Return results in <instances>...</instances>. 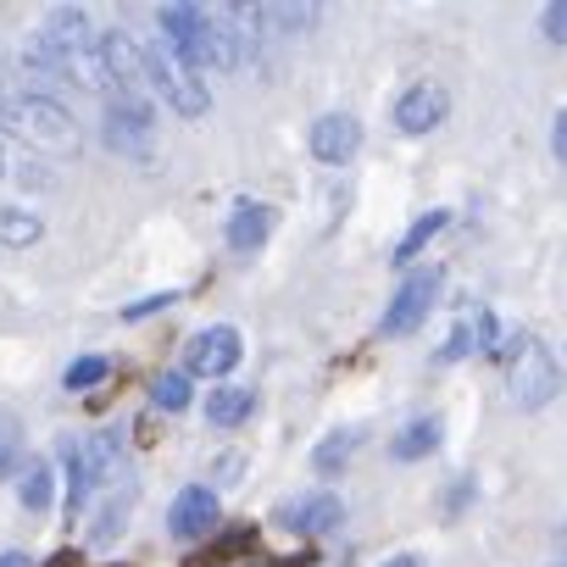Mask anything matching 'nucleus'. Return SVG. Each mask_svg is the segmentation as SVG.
I'll use <instances>...</instances> for the list:
<instances>
[{"instance_id":"nucleus-29","label":"nucleus","mask_w":567,"mask_h":567,"mask_svg":"<svg viewBox=\"0 0 567 567\" xmlns=\"http://www.w3.org/2000/svg\"><path fill=\"white\" fill-rule=\"evenodd\" d=\"M550 151H556V162L567 167V106L556 112V123H550Z\"/></svg>"},{"instance_id":"nucleus-20","label":"nucleus","mask_w":567,"mask_h":567,"mask_svg":"<svg viewBox=\"0 0 567 567\" xmlns=\"http://www.w3.org/2000/svg\"><path fill=\"white\" fill-rule=\"evenodd\" d=\"M18 467H23V423L18 412L0 406V478H12Z\"/></svg>"},{"instance_id":"nucleus-30","label":"nucleus","mask_w":567,"mask_h":567,"mask_svg":"<svg viewBox=\"0 0 567 567\" xmlns=\"http://www.w3.org/2000/svg\"><path fill=\"white\" fill-rule=\"evenodd\" d=\"M0 567H34L29 550H0Z\"/></svg>"},{"instance_id":"nucleus-15","label":"nucleus","mask_w":567,"mask_h":567,"mask_svg":"<svg viewBox=\"0 0 567 567\" xmlns=\"http://www.w3.org/2000/svg\"><path fill=\"white\" fill-rule=\"evenodd\" d=\"M250 412H256V395H250L245 384H217V390H206V423L239 429Z\"/></svg>"},{"instance_id":"nucleus-7","label":"nucleus","mask_w":567,"mask_h":567,"mask_svg":"<svg viewBox=\"0 0 567 567\" xmlns=\"http://www.w3.org/2000/svg\"><path fill=\"white\" fill-rule=\"evenodd\" d=\"M239 357H245V346H239V329H228V323L200 329L189 340V351H184V362H189L195 379H228L239 368Z\"/></svg>"},{"instance_id":"nucleus-24","label":"nucleus","mask_w":567,"mask_h":567,"mask_svg":"<svg viewBox=\"0 0 567 567\" xmlns=\"http://www.w3.org/2000/svg\"><path fill=\"white\" fill-rule=\"evenodd\" d=\"M123 517H128V495H123V501H106V506H101V517H95V528H90V539H95V545H106L112 534H123Z\"/></svg>"},{"instance_id":"nucleus-12","label":"nucleus","mask_w":567,"mask_h":567,"mask_svg":"<svg viewBox=\"0 0 567 567\" xmlns=\"http://www.w3.org/2000/svg\"><path fill=\"white\" fill-rule=\"evenodd\" d=\"M357 151H362V123H357L351 112H329V117L312 123V156H318V162L340 167V162H351Z\"/></svg>"},{"instance_id":"nucleus-19","label":"nucleus","mask_w":567,"mask_h":567,"mask_svg":"<svg viewBox=\"0 0 567 567\" xmlns=\"http://www.w3.org/2000/svg\"><path fill=\"white\" fill-rule=\"evenodd\" d=\"M445 223H451V212H429V217H417V223L406 228V239L395 245V267L417 261V250H423V245H429V239H434V234H440Z\"/></svg>"},{"instance_id":"nucleus-13","label":"nucleus","mask_w":567,"mask_h":567,"mask_svg":"<svg viewBox=\"0 0 567 567\" xmlns=\"http://www.w3.org/2000/svg\"><path fill=\"white\" fill-rule=\"evenodd\" d=\"M267 234H272V206H261V200H239L234 217H228V245H234L239 256H250V250L267 245Z\"/></svg>"},{"instance_id":"nucleus-26","label":"nucleus","mask_w":567,"mask_h":567,"mask_svg":"<svg viewBox=\"0 0 567 567\" xmlns=\"http://www.w3.org/2000/svg\"><path fill=\"white\" fill-rule=\"evenodd\" d=\"M250 539H256V528H234V534H223V539L212 545V561H228V556H239Z\"/></svg>"},{"instance_id":"nucleus-33","label":"nucleus","mask_w":567,"mask_h":567,"mask_svg":"<svg viewBox=\"0 0 567 567\" xmlns=\"http://www.w3.org/2000/svg\"><path fill=\"white\" fill-rule=\"evenodd\" d=\"M234 567H272V561H234Z\"/></svg>"},{"instance_id":"nucleus-4","label":"nucleus","mask_w":567,"mask_h":567,"mask_svg":"<svg viewBox=\"0 0 567 567\" xmlns=\"http://www.w3.org/2000/svg\"><path fill=\"white\" fill-rule=\"evenodd\" d=\"M145 73H151V90L178 112V117H206L212 112V95H206V79L200 73H189L162 40L145 51Z\"/></svg>"},{"instance_id":"nucleus-5","label":"nucleus","mask_w":567,"mask_h":567,"mask_svg":"<svg viewBox=\"0 0 567 567\" xmlns=\"http://www.w3.org/2000/svg\"><path fill=\"white\" fill-rule=\"evenodd\" d=\"M556 390H561V368H556L550 346L523 340V351L512 357V406L539 412V406H550V401H556Z\"/></svg>"},{"instance_id":"nucleus-34","label":"nucleus","mask_w":567,"mask_h":567,"mask_svg":"<svg viewBox=\"0 0 567 567\" xmlns=\"http://www.w3.org/2000/svg\"><path fill=\"white\" fill-rule=\"evenodd\" d=\"M0 173H7V151H0Z\"/></svg>"},{"instance_id":"nucleus-2","label":"nucleus","mask_w":567,"mask_h":567,"mask_svg":"<svg viewBox=\"0 0 567 567\" xmlns=\"http://www.w3.org/2000/svg\"><path fill=\"white\" fill-rule=\"evenodd\" d=\"M45 79H79L84 90H106V62H101V34L79 7H56L40 29V40L23 56Z\"/></svg>"},{"instance_id":"nucleus-21","label":"nucleus","mask_w":567,"mask_h":567,"mask_svg":"<svg viewBox=\"0 0 567 567\" xmlns=\"http://www.w3.org/2000/svg\"><path fill=\"white\" fill-rule=\"evenodd\" d=\"M357 445H362V434H357V429H340V434H329V440L312 451V467H318V473H334V467H346V462H351V451H357Z\"/></svg>"},{"instance_id":"nucleus-8","label":"nucleus","mask_w":567,"mask_h":567,"mask_svg":"<svg viewBox=\"0 0 567 567\" xmlns=\"http://www.w3.org/2000/svg\"><path fill=\"white\" fill-rule=\"evenodd\" d=\"M217 517H223V506H217V489H206V484H189V489H178V495H173L167 528H173V539L195 545V539H212V534H217Z\"/></svg>"},{"instance_id":"nucleus-23","label":"nucleus","mask_w":567,"mask_h":567,"mask_svg":"<svg viewBox=\"0 0 567 567\" xmlns=\"http://www.w3.org/2000/svg\"><path fill=\"white\" fill-rule=\"evenodd\" d=\"M106 373H112V362H106V357H79V362L62 373V384H68V390H90V384H101Z\"/></svg>"},{"instance_id":"nucleus-18","label":"nucleus","mask_w":567,"mask_h":567,"mask_svg":"<svg viewBox=\"0 0 567 567\" xmlns=\"http://www.w3.org/2000/svg\"><path fill=\"white\" fill-rule=\"evenodd\" d=\"M40 234H45L40 212H23V206H0V245L23 250V245H34Z\"/></svg>"},{"instance_id":"nucleus-27","label":"nucleus","mask_w":567,"mask_h":567,"mask_svg":"<svg viewBox=\"0 0 567 567\" xmlns=\"http://www.w3.org/2000/svg\"><path fill=\"white\" fill-rule=\"evenodd\" d=\"M173 301H178L173 290H162V296H145V301H134V307H128V323H140V318H151V312H167Z\"/></svg>"},{"instance_id":"nucleus-16","label":"nucleus","mask_w":567,"mask_h":567,"mask_svg":"<svg viewBox=\"0 0 567 567\" xmlns=\"http://www.w3.org/2000/svg\"><path fill=\"white\" fill-rule=\"evenodd\" d=\"M440 434H445V423H440V417H412V423L390 440V456H395V462H417V456L440 451Z\"/></svg>"},{"instance_id":"nucleus-32","label":"nucleus","mask_w":567,"mask_h":567,"mask_svg":"<svg viewBox=\"0 0 567 567\" xmlns=\"http://www.w3.org/2000/svg\"><path fill=\"white\" fill-rule=\"evenodd\" d=\"M384 567H417V556H390Z\"/></svg>"},{"instance_id":"nucleus-9","label":"nucleus","mask_w":567,"mask_h":567,"mask_svg":"<svg viewBox=\"0 0 567 567\" xmlns=\"http://www.w3.org/2000/svg\"><path fill=\"white\" fill-rule=\"evenodd\" d=\"M272 523L290 528V534H329V528L346 523V506H340V495H329V489H307V495H296V501H284V506L272 512Z\"/></svg>"},{"instance_id":"nucleus-6","label":"nucleus","mask_w":567,"mask_h":567,"mask_svg":"<svg viewBox=\"0 0 567 567\" xmlns=\"http://www.w3.org/2000/svg\"><path fill=\"white\" fill-rule=\"evenodd\" d=\"M440 267H417V272H406L401 278V290H395V301L384 307V318H379V334H390V340H401V334H412L429 312H434V296H440Z\"/></svg>"},{"instance_id":"nucleus-10","label":"nucleus","mask_w":567,"mask_h":567,"mask_svg":"<svg viewBox=\"0 0 567 567\" xmlns=\"http://www.w3.org/2000/svg\"><path fill=\"white\" fill-rule=\"evenodd\" d=\"M151 128H156L151 101H123V95L106 101V145H112V151L145 156V151H151Z\"/></svg>"},{"instance_id":"nucleus-3","label":"nucleus","mask_w":567,"mask_h":567,"mask_svg":"<svg viewBox=\"0 0 567 567\" xmlns=\"http://www.w3.org/2000/svg\"><path fill=\"white\" fill-rule=\"evenodd\" d=\"M0 123H7L12 140H23L29 151L45 156H73L79 151V123L62 101L51 95H18V101H0Z\"/></svg>"},{"instance_id":"nucleus-11","label":"nucleus","mask_w":567,"mask_h":567,"mask_svg":"<svg viewBox=\"0 0 567 567\" xmlns=\"http://www.w3.org/2000/svg\"><path fill=\"white\" fill-rule=\"evenodd\" d=\"M451 112V95L440 84H412L401 101H395V128L401 134H434Z\"/></svg>"},{"instance_id":"nucleus-14","label":"nucleus","mask_w":567,"mask_h":567,"mask_svg":"<svg viewBox=\"0 0 567 567\" xmlns=\"http://www.w3.org/2000/svg\"><path fill=\"white\" fill-rule=\"evenodd\" d=\"M56 456H62V467H68V517H79V512L90 506V489H95V473H90V462H84L79 434H62Z\"/></svg>"},{"instance_id":"nucleus-1","label":"nucleus","mask_w":567,"mask_h":567,"mask_svg":"<svg viewBox=\"0 0 567 567\" xmlns=\"http://www.w3.org/2000/svg\"><path fill=\"white\" fill-rule=\"evenodd\" d=\"M156 40L189 68V73H234L245 62V45L239 34L228 29L223 7H189V0H173V7L156 12Z\"/></svg>"},{"instance_id":"nucleus-31","label":"nucleus","mask_w":567,"mask_h":567,"mask_svg":"<svg viewBox=\"0 0 567 567\" xmlns=\"http://www.w3.org/2000/svg\"><path fill=\"white\" fill-rule=\"evenodd\" d=\"M51 567H84V556H79V550H56Z\"/></svg>"},{"instance_id":"nucleus-28","label":"nucleus","mask_w":567,"mask_h":567,"mask_svg":"<svg viewBox=\"0 0 567 567\" xmlns=\"http://www.w3.org/2000/svg\"><path fill=\"white\" fill-rule=\"evenodd\" d=\"M473 346H478V340H473V329H456V334H451V346L440 351V362H456V357H467Z\"/></svg>"},{"instance_id":"nucleus-22","label":"nucleus","mask_w":567,"mask_h":567,"mask_svg":"<svg viewBox=\"0 0 567 567\" xmlns=\"http://www.w3.org/2000/svg\"><path fill=\"white\" fill-rule=\"evenodd\" d=\"M151 401L162 412H184L189 406V373H156L151 379Z\"/></svg>"},{"instance_id":"nucleus-17","label":"nucleus","mask_w":567,"mask_h":567,"mask_svg":"<svg viewBox=\"0 0 567 567\" xmlns=\"http://www.w3.org/2000/svg\"><path fill=\"white\" fill-rule=\"evenodd\" d=\"M51 495H56L51 462H45V456H29V462L18 467V501H23L29 512H51Z\"/></svg>"},{"instance_id":"nucleus-25","label":"nucleus","mask_w":567,"mask_h":567,"mask_svg":"<svg viewBox=\"0 0 567 567\" xmlns=\"http://www.w3.org/2000/svg\"><path fill=\"white\" fill-rule=\"evenodd\" d=\"M539 29H545V40L567 45V0H556V7H545V12H539Z\"/></svg>"}]
</instances>
